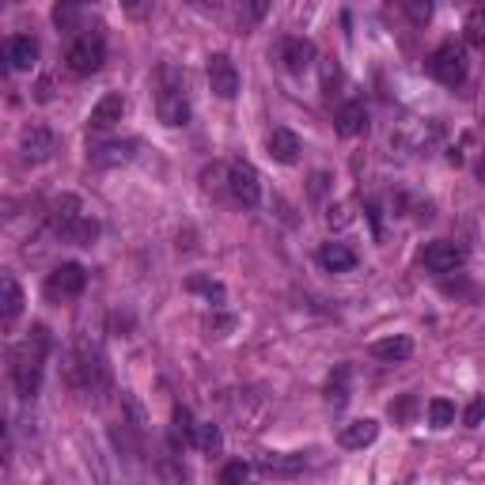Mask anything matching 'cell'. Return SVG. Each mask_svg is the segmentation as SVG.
I'll list each match as a JSON object with an SVG mask.
<instances>
[{
	"instance_id": "d590c367",
	"label": "cell",
	"mask_w": 485,
	"mask_h": 485,
	"mask_svg": "<svg viewBox=\"0 0 485 485\" xmlns=\"http://www.w3.org/2000/svg\"><path fill=\"white\" fill-rule=\"evenodd\" d=\"M478 183L485 186V148H481V156H478Z\"/></svg>"
},
{
	"instance_id": "cb8c5ba5",
	"label": "cell",
	"mask_w": 485,
	"mask_h": 485,
	"mask_svg": "<svg viewBox=\"0 0 485 485\" xmlns=\"http://www.w3.org/2000/svg\"><path fill=\"white\" fill-rule=\"evenodd\" d=\"M466 42L485 49V0H478V8L466 15Z\"/></svg>"
},
{
	"instance_id": "4dcf8cb0",
	"label": "cell",
	"mask_w": 485,
	"mask_h": 485,
	"mask_svg": "<svg viewBox=\"0 0 485 485\" xmlns=\"http://www.w3.org/2000/svg\"><path fill=\"white\" fill-rule=\"evenodd\" d=\"M121 12L133 15V20H145V15L152 12V0H121Z\"/></svg>"
},
{
	"instance_id": "ac0fdd59",
	"label": "cell",
	"mask_w": 485,
	"mask_h": 485,
	"mask_svg": "<svg viewBox=\"0 0 485 485\" xmlns=\"http://www.w3.org/2000/svg\"><path fill=\"white\" fill-rule=\"evenodd\" d=\"M303 466H308L303 455H262L258 459V474H265V478H296V474H303Z\"/></svg>"
},
{
	"instance_id": "e0dca14e",
	"label": "cell",
	"mask_w": 485,
	"mask_h": 485,
	"mask_svg": "<svg viewBox=\"0 0 485 485\" xmlns=\"http://www.w3.org/2000/svg\"><path fill=\"white\" fill-rule=\"evenodd\" d=\"M121 114H125V99L118 92H106L92 106V118H87V125H92V130H111L114 121H121Z\"/></svg>"
},
{
	"instance_id": "f546056e",
	"label": "cell",
	"mask_w": 485,
	"mask_h": 485,
	"mask_svg": "<svg viewBox=\"0 0 485 485\" xmlns=\"http://www.w3.org/2000/svg\"><path fill=\"white\" fill-rule=\"evenodd\" d=\"M228 175H231V167L212 164V167H205V171H202V183H205V190H209V193H220V190H228Z\"/></svg>"
},
{
	"instance_id": "9a60e30c",
	"label": "cell",
	"mask_w": 485,
	"mask_h": 485,
	"mask_svg": "<svg viewBox=\"0 0 485 485\" xmlns=\"http://www.w3.org/2000/svg\"><path fill=\"white\" fill-rule=\"evenodd\" d=\"M23 311V289L20 281L12 274H0V319H4V327H12L15 319Z\"/></svg>"
},
{
	"instance_id": "44dd1931",
	"label": "cell",
	"mask_w": 485,
	"mask_h": 485,
	"mask_svg": "<svg viewBox=\"0 0 485 485\" xmlns=\"http://www.w3.org/2000/svg\"><path fill=\"white\" fill-rule=\"evenodd\" d=\"M319 262H322V269H330V274H349V269L356 265V255L346 243H322Z\"/></svg>"
},
{
	"instance_id": "4fadbf2b",
	"label": "cell",
	"mask_w": 485,
	"mask_h": 485,
	"mask_svg": "<svg viewBox=\"0 0 485 485\" xmlns=\"http://www.w3.org/2000/svg\"><path fill=\"white\" fill-rule=\"evenodd\" d=\"M34 61H39V42L31 34H12L8 39V65L15 73H31Z\"/></svg>"
},
{
	"instance_id": "4316f807",
	"label": "cell",
	"mask_w": 485,
	"mask_h": 485,
	"mask_svg": "<svg viewBox=\"0 0 485 485\" xmlns=\"http://www.w3.org/2000/svg\"><path fill=\"white\" fill-rule=\"evenodd\" d=\"M455 421V402H447V399H433L428 402V425L433 428H447Z\"/></svg>"
},
{
	"instance_id": "d6a6232c",
	"label": "cell",
	"mask_w": 485,
	"mask_h": 485,
	"mask_svg": "<svg viewBox=\"0 0 485 485\" xmlns=\"http://www.w3.org/2000/svg\"><path fill=\"white\" fill-rule=\"evenodd\" d=\"M175 428H178L183 436H190V440H193V428H197V425L190 421V409H183V406L175 409Z\"/></svg>"
},
{
	"instance_id": "5b68a950",
	"label": "cell",
	"mask_w": 485,
	"mask_h": 485,
	"mask_svg": "<svg viewBox=\"0 0 485 485\" xmlns=\"http://www.w3.org/2000/svg\"><path fill=\"white\" fill-rule=\"evenodd\" d=\"M84 289H87V274H84V265H76V262H61V265L46 277V296H49L53 303L76 300Z\"/></svg>"
},
{
	"instance_id": "9c48e42d",
	"label": "cell",
	"mask_w": 485,
	"mask_h": 485,
	"mask_svg": "<svg viewBox=\"0 0 485 485\" xmlns=\"http://www.w3.org/2000/svg\"><path fill=\"white\" fill-rule=\"evenodd\" d=\"M463 247L455 243H447V239H436V243H428L425 247V255H421V265L428 269V274H455V269L463 265Z\"/></svg>"
},
{
	"instance_id": "3957f363",
	"label": "cell",
	"mask_w": 485,
	"mask_h": 485,
	"mask_svg": "<svg viewBox=\"0 0 485 485\" xmlns=\"http://www.w3.org/2000/svg\"><path fill=\"white\" fill-rule=\"evenodd\" d=\"M106 61V39H103V31H80L73 42H68L65 49V65H68V73L73 76H92L99 73Z\"/></svg>"
},
{
	"instance_id": "8fae6325",
	"label": "cell",
	"mask_w": 485,
	"mask_h": 485,
	"mask_svg": "<svg viewBox=\"0 0 485 485\" xmlns=\"http://www.w3.org/2000/svg\"><path fill=\"white\" fill-rule=\"evenodd\" d=\"M80 217H84L80 197H73V193H61V197H53V202H49V224H53V231H58L61 239H65V231L73 228Z\"/></svg>"
},
{
	"instance_id": "2e32d148",
	"label": "cell",
	"mask_w": 485,
	"mask_h": 485,
	"mask_svg": "<svg viewBox=\"0 0 485 485\" xmlns=\"http://www.w3.org/2000/svg\"><path fill=\"white\" fill-rule=\"evenodd\" d=\"M265 148H269V156L277 159V164H296L300 159V137L292 133V130H284V125H277L274 133H269V140H265Z\"/></svg>"
},
{
	"instance_id": "1f68e13d",
	"label": "cell",
	"mask_w": 485,
	"mask_h": 485,
	"mask_svg": "<svg viewBox=\"0 0 485 485\" xmlns=\"http://www.w3.org/2000/svg\"><path fill=\"white\" fill-rule=\"evenodd\" d=\"M247 474H250V466H247V463H228V466H224V474H220V481L231 485V481H243Z\"/></svg>"
},
{
	"instance_id": "484cf974",
	"label": "cell",
	"mask_w": 485,
	"mask_h": 485,
	"mask_svg": "<svg viewBox=\"0 0 485 485\" xmlns=\"http://www.w3.org/2000/svg\"><path fill=\"white\" fill-rule=\"evenodd\" d=\"M402 12H406V20L413 27H425L428 20H433V0H399Z\"/></svg>"
},
{
	"instance_id": "ffe728a7",
	"label": "cell",
	"mask_w": 485,
	"mask_h": 485,
	"mask_svg": "<svg viewBox=\"0 0 485 485\" xmlns=\"http://www.w3.org/2000/svg\"><path fill=\"white\" fill-rule=\"evenodd\" d=\"M372 356L375 361H387V364H399L413 356V341L409 337H383V341H372Z\"/></svg>"
},
{
	"instance_id": "5bb4252c",
	"label": "cell",
	"mask_w": 485,
	"mask_h": 485,
	"mask_svg": "<svg viewBox=\"0 0 485 485\" xmlns=\"http://www.w3.org/2000/svg\"><path fill=\"white\" fill-rule=\"evenodd\" d=\"M133 140H103V145H92V164L95 167H114V164H130L133 159Z\"/></svg>"
},
{
	"instance_id": "603a6c76",
	"label": "cell",
	"mask_w": 485,
	"mask_h": 485,
	"mask_svg": "<svg viewBox=\"0 0 485 485\" xmlns=\"http://www.w3.org/2000/svg\"><path fill=\"white\" fill-rule=\"evenodd\" d=\"M193 447L197 452H205V455H217L220 447H224V433H220V425H197L193 428Z\"/></svg>"
},
{
	"instance_id": "277c9868",
	"label": "cell",
	"mask_w": 485,
	"mask_h": 485,
	"mask_svg": "<svg viewBox=\"0 0 485 485\" xmlns=\"http://www.w3.org/2000/svg\"><path fill=\"white\" fill-rule=\"evenodd\" d=\"M428 73H433L444 87H459L466 80V46L463 42H440L428 58Z\"/></svg>"
},
{
	"instance_id": "30bf717a",
	"label": "cell",
	"mask_w": 485,
	"mask_h": 485,
	"mask_svg": "<svg viewBox=\"0 0 485 485\" xmlns=\"http://www.w3.org/2000/svg\"><path fill=\"white\" fill-rule=\"evenodd\" d=\"M20 152H23L27 164H46L49 152H53V133L46 130V125H39V121L23 125V133H20Z\"/></svg>"
},
{
	"instance_id": "7402d4cb",
	"label": "cell",
	"mask_w": 485,
	"mask_h": 485,
	"mask_svg": "<svg viewBox=\"0 0 485 485\" xmlns=\"http://www.w3.org/2000/svg\"><path fill=\"white\" fill-rule=\"evenodd\" d=\"M337 133L341 137H356V133H364L368 130V111H364V103H346L337 111Z\"/></svg>"
},
{
	"instance_id": "e575fe53",
	"label": "cell",
	"mask_w": 485,
	"mask_h": 485,
	"mask_svg": "<svg viewBox=\"0 0 485 485\" xmlns=\"http://www.w3.org/2000/svg\"><path fill=\"white\" fill-rule=\"evenodd\" d=\"M327 183H330V175H315V178H311V193L322 197V193H327Z\"/></svg>"
},
{
	"instance_id": "ba28073f",
	"label": "cell",
	"mask_w": 485,
	"mask_h": 485,
	"mask_svg": "<svg viewBox=\"0 0 485 485\" xmlns=\"http://www.w3.org/2000/svg\"><path fill=\"white\" fill-rule=\"evenodd\" d=\"M228 190H231V197H236L239 205H247V209H255V205L262 202V178H258V171L250 167V164H243V159H236V164H231Z\"/></svg>"
},
{
	"instance_id": "8992f818",
	"label": "cell",
	"mask_w": 485,
	"mask_h": 485,
	"mask_svg": "<svg viewBox=\"0 0 485 485\" xmlns=\"http://www.w3.org/2000/svg\"><path fill=\"white\" fill-rule=\"evenodd\" d=\"M205 76H209L212 95H220V99H236L239 95V68H236V61H231L228 53H212L209 65H205Z\"/></svg>"
},
{
	"instance_id": "6da1fadb",
	"label": "cell",
	"mask_w": 485,
	"mask_h": 485,
	"mask_svg": "<svg viewBox=\"0 0 485 485\" xmlns=\"http://www.w3.org/2000/svg\"><path fill=\"white\" fill-rule=\"evenodd\" d=\"M46 346H49V337L39 327L27 341H20V346L12 349V383H15V391H20L23 399L39 394L42 368H46Z\"/></svg>"
},
{
	"instance_id": "52a82bcc",
	"label": "cell",
	"mask_w": 485,
	"mask_h": 485,
	"mask_svg": "<svg viewBox=\"0 0 485 485\" xmlns=\"http://www.w3.org/2000/svg\"><path fill=\"white\" fill-rule=\"evenodd\" d=\"M73 380L80 391H103L106 387V364H103V353L92 346H80L76 349V364H73Z\"/></svg>"
},
{
	"instance_id": "7a4b0ae2",
	"label": "cell",
	"mask_w": 485,
	"mask_h": 485,
	"mask_svg": "<svg viewBox=\"0 0 485 485\" xmlns=\"http://www.w3.org/2000/svg\"><path fill=\"white\" fill-rule=\"evenodd\" d=\"M156 114L164 125H186L190 121V92L186 80L175 65L159 68V87H156Z\"/></svg>"
},
{
	"instance_id": "d4e9b609",
	"label": "cell",
	"mask_w": 485,
	"mask_h": 485,
	"mask_svg": "<svg viewBox=\"0 0 485 485\" xmlns=\"http://www.w3.org/2000/svg\"><path fill=\"white\" fill-rule=\"evenodd\" d=\"M346 380H349V368H337V372L330 375V383H327V402H330L334 409H341V406H346V399H349Z\"/></svg>"
},
{
	"instance_id": "836d02e7",
	"label": "cell",
	"mask_w": 485,
	"mask_h": 485,
	"mask_svg": "<svg viewBox=\"0 0 485 485\" xmlns=\"http://www.w3.org/2000/svg\"><path fill=\"white\" fill-rule=\"evenodd\" d=\"M481 418H485V399H474L471 406H466V425H481Z\"/></svg>"
},
{
	"instance_id": "7c38bea8",
	"label": "cell",
	"mask_w": 485,
	"mask_h": 485,
	"mask_svg": "<svg viewBox=\"0 0 485 485\" xmlns=\"http://www.w3.org/2000/svg\"><path fill=\"white\" fill-rule=\"evenodd\" d=\"M281 61H284V68L289 73H308V68L315 65V46L308 42V39H284L281 42Z\"/></svg>"
},
{
	"instance_id": "d6986e66",
	"label": "cell",
	"mask_w": 485,
	"mask_h": 485,
	"mask_svg": "<svg viewBox=\"0 0 485 485\" xmlns=\"http://www.w3.org/2000/svg\"><path fill=\"white\" fill-rule=\"evenodd\" d=\"M375 436H380V425H375L372 418H364V421H349L346 428H341V447H349V452H361V447H368V444H375Z\"/></svg>"
},
{
	"instance_id": "f1b7e54d",
	"label": "cell",
	"mask_w": 485,
	"mask_h": 485,
	"mask_svg": "<svg viewBox=\"0 0 485 485\" xmlns=\"http://www.w3.org/2000/svg\"><path fill=\"white\" fill-rule=\"evenodd\" d=\"M76 15H80V0H58V8H53V23H58L61 31H73Z\"/></svg>"
},
{
	"instance_id": "83f0119b",
	"label": "cell",
	"mask_w": 485,
	"mask_h": 485,
	"mask_svg": "<svg viewBox=\"0 0 485 485\" xmlns=\"http://www.w3.org/2000/svg\"><path fill=\"white\" fill-rule=\"evenodd\" d=\"M95 236H99V220H92V217H80L73 228L65 231L68 243H95Z\"/></svg>"
}]
</instances>
